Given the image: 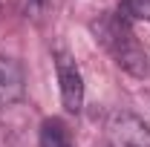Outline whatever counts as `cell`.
Masks as SVG:
<instances>
[{
  "instance_id": "6da1fadb",
  "label": "cell",
  "mask_w": 150,
  "mask_h": 147,
  "mask_svg": "<svg viewBox=\"0 0 150 147\" xmlns=\"http://www.w3.org/2000/svg\"><path fill=\"white\" fill-rule=\"evenodd\" d=\"M93 32H95V37H98V43L112 55V61H115L121 69H127V72L136 75V78H144V75H147V55H144V49L139 46V40L133 35L124 12H121V15H112V12L101 15V18L93 23Z\"/></svg>"
},
{
  "instance_id": "5b68a950",
  "label": "cell",
  "mask_w": 150,
  "mask_h": 147,
  "mask_svg": "<svg viewBox=\"0 0 150 147\" xmlns=\"http://www.w3.org/2000/svg\"><path fill=\"white\" fill-rule=\"evenodd\" d=\"M40 147H72V133L61 118H46L40 124Z\"/></svg>"
},
{
  "instance_id": "7a4b0ae2",
  "label": "cell",
  "mask_w": 150,
  "mask_h": 147,
  "mask_svg": "<svg viewBox=\"0 0 150 147\" xmlns=\"http://www.w3.org/2000/svg\"><path fill=\"white\" fill-rule=\"evenodd\" d=\"M110 147H150V127L133 112H115L107 121Z\"/></svg>"
},
{
  "instance_id": "3957f363",
  "label": "cell",
  "mask_w": 150,
  "mask_h": 147,
  "mask_svg": "<svg viewBox=\"0 0 150 147\" xmlns=\"http://www.w3.org/2000/svg\"><path fill=\"white\" fill-rule=\"evenodd\" d=\"M55 69H58V84H61V101L67 112H81L84 107V78L81 69L67 52L55 55Z\"/></svg>"
},
{
  "instance_id": "277c9868",
  "label": "cell",
  "mask_w": 150,
  "mask_h": 147,
  "mask_svg": "<svg viewBox=\"0 0 150 147\" xmlns=\"http://www.w3.org/2000/svg\"><path fill=\"white\" fill-rule=\"evenodd\" d=\"M23 87L26 84H23L20 64L12 58H0V112L23 98Z\"/></svg>"
},
{
  "instance_id": "8992f818",
  "label": "cell",
  "mask_w": 150,
  "mask_h": 147,
  "mask_svg": "<svg viewBox=\"0 0 150 147\" xmlns=\"http://www.w3.org/2000/svg\"><path fill=\"white\" fill-rule=\"evenodd\" d=\"M124 15L139 20H150V0H124Z\"/></svg>"
}]
</instances>
